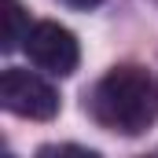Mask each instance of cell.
I'll return each mask as SVG.
<instances>
[{"mask_svg":"<svg viewBox=\"0 0 158 158\" xmlns=\"http://www.w3.org/2000/svg\"><path fill=\"white\" fill-rule=\"evenodd\" d=\"M85 114L107 132L140 136L158 121V81L136 63L110 66L85 92Z\"/></svg>","mask_w":158,"mask_h":158,"instance_id":"1","label":"cell"},{"mask_svg":"<svg viewBox=\"0 0 158 158\" xmlns=\"http://www.w3.org/2000/svg\"><path fill=\"white\" fill-rule=\"evenodd\" d=\"M0 107L26 121H52L59 114V92L33 70L7 66L0 77Z\"/></svg>","mask_w":158,"mask_h":158,"instance_id":"2","label":"cell"},{"mask_svg":"<svg viewBox=\"0 0 158 158\" xmlns=\"http://www.w3.org/2000/svg\"><path fill=\"white\" fill-rule=\"evenodd\" d=\"M22 48H26L30 63L37 70H44V74H52V77H70L81 63L77 37L59 22H33Z\"/></svg>","mask_w":158,"mask_h":158,"instance_id":"3","label":"cell"},{"mask_svg":"<svg viewBox=\"0 0 158 158\" xmlns=\"http://www.w3.org/2000/svg\"><path fill=\"white\" fill-rule=\"evenodd\" d=\"M30 37V15L19 0H4V37H0V52H15L19 44Z\"/></svg>","mask_w":158,"mask_h":158,"instance_id":"4","label":"cell"},{"mask_svg":"<svg viewBox=\"0 0 158 158\" xmlns=\"http://www.w3.org/2000/svg\"><path fill=\"white\" fill-rule=\"evenodd\" d=\"M40 155H88V158H96V151L92 147H70V143H63V147H40Z\"/></svg>","mask_w":158,"mask_h":158,"instance_id":"5","label":"cell"},{"mask_svg":"<svg viewBox=\"0 0 158 158\" xmlns=\"http://www.w3.org/2000/svg\"><path fill=\"white\" fill-rule=\"evenodd\" d=\"M66 7H74V11H92V7H99L103 0H63Z\"/></svg>","mask_w":158,"mask_h":158,"instance_id":"6","label":"cell"}]
</instances>
